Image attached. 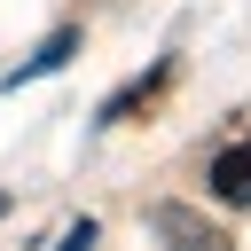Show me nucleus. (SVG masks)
Instances as JSON below:
<instances>
[{
	"instance_id": "39448f33",
	"label": "nucleus",
	"mask_w": 251,
	"mask_h": 251,
	"mask_svg": "<svg viewBox=\"0 0 251 251\" xmlns=\"http://www.w3.org/2000/svg\"><path fill=\"white\" fill-rule=\"evenodd\" d=\"M63 251H94V220H78V227L63 235Z\"/></svg>"
},
{
	"instance_id": "f257e3e1",
	"label": "nucleus",
	"mask_w": 251,
	"mask_h": 251,
	"mask_svg": "<svg viewBox=\"0 0 251 251\" xmlns=\"http://www.w3.org/2000/svg\"><path fill=\"white\" fill-rule=\"evenodd\" d=\"M149 227H157V243L165 251H235V235L227 227H212L204 212H188V204H157L149 212Z\"/></svg>"
},
{
	"instance_id": "7ed1b4c3",
	"label": "nucleus",
	"mask_w": 251,
	"mask_h": 251,
	"mask_svg": "<svg viewBox=\"0 0 251 251\" xmlns=\"http://www.w3.org/2000/svg\"><path fill=\"white\" fill-rule=\"evenodd\" d=\"M71 55H78V24H63V31H47V39H39V47H31V55H24V63H16V71H8L0 86L16 94V86H31V78H47V71H63Z\"/></svg>"
},
{
	"instance_id": "f03ea898",
	"label": "nucleus",
	"mask_w": 251,
	"mask_h": 251,
	"mask_svg": "<svg viewBox=\"0 0 251 251\" xmlns=\"http://www.w3.org/2000/svg\"><path fill=\"white\" fill-rule=\"evenodd\" d=\"M173 71H180V63H173V55H157V63H149V78L118 86V94H110V102L94 110V126H126V118H141V110H149V102H157V94L173 86Z\"/></svg>"
},
{
	"instance_id": "20e7f679",
	"label": "nucleus",
	"mask_w": 251,
	"mask_h": 251,
	"mask_svg": "<svg viewBox=\"0 0 251 251\" xmlns=\"http://www.w3.org/2000/svg\"><path fill=\"white\" fill-rule=\"evenodd\" d=\"M212 196H220V204H251V133L212 157Z\"/></svg>"
},
{
	"instance_id": "423d86ee",
	"label": "nucleus",
	"mask_w": 251,
	"mask_h": 251,
	"mask_svg": "<svg viewBox=\"0 0 251 251\" xmlns=\"http://www.w3.org/2000/svg\"><path fill=\"white\" fill-rule=\"evenodd\" d=\"M0 220H8V196H0Z\"/></svg>"
}]
</instances>
